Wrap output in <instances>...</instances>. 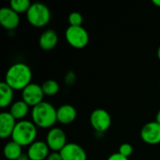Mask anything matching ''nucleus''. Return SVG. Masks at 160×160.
<instances>
[{
	"label": "nucleus",
	"instance_id": "obj_4",
	"mask_svg": "<svg viewBox=\"0 0 160 160\" xmlns=\"http://www.w3.org/2000/svg\"><path fill=\"white\" fill-rule=\"evenodd\" d=\"M26 18L28 22L33 26L43 27L51 20V11L43 3H33L26 12Z\"/></svg>",
	"mask_w": 160,
	"mask_h": 160
},
{
	"label": "nucleus",
	"instance_id": "obj_2",
	"mask_svg": "<svg viewBox=\"0 0 160 160\" xmlns=\"http://www.w3.org/2000/svg\"><path fill=\"white\" fill-rule=\"evenodd\" d=\"M31 114L33 123L41 128H50L57 121V110L47 101L33 107Z\"/></svg>",
	"mask_w": 160,
	"mask_h": 160
},
{
	"label": "nucleus",
	"instance_id": "obj_6",
	"mask_svg": "<svg viewBox=\"0 0 160 160\" xmlns=\"http://www.w3.org/2000/svg\"><path fill=\"white\" fill-rule=\"evenodd\" d=\"M90 123L98 132L107 131L112 125V117L104 109H96L90 115Z\"/></svg>",
	"mask_w": 160,
	"mask_h": 160
},
{
	"label": "nucleus",
	"instance_id": "obj_7",
	"mask_svg": "<svg viewBox=\"0 0 160 160\" xmlns=\"http://www.w3.org/2000/svg\"><path fill=\"white\" fill-rule=\"evenodd\" d=\"M22 100L26 104H28L30 107H35L43 101L42 99L44 97V93L41 85L31 82L22 90Z\"/></svg>",
	"mask_w": 160,
	"mask_h": 160
},
{
	"label": "nucleus",
	"instance_id": "obj_28",
	"mask_svg": "<svg viewBox=\"0 0 160 160\" xmlns=\"http://www.w3.org/2000/svg\"><path fill=\"white\" fill-rule=\"evenodd\" d=\"M158 59L160 60V46L158 47Z\"/></svg>",
	"mask_w": 160,
	"mask_h": 160
},
{
	"label": "nucleus",
	"instance_id": "obj_9",
	"mask_svg": "<svg viewBox=\"0 0 160 160\" xmlns=\"http://www.w3.org/2000/svg\"><path fill=\"white\" fill-rule=\"evenodd\" d=\"M141 138L147 144L156 145L160 143L159 124L155 121L144 125L141 130Z\"/></svg>",
	"mask_w": 160,
	"mask_h": 160
},
{
	"label": "nucleus",
	"instance_id": "obj_26",
	"mask_svg": "<svg viewBox=\"0 0 160 160\" xmlns=\"http://www.w3.org/2000/svg\"><path fill=\"white\" fill-rule=\"evenodd\" d=\"M156 122L158 123L160 125V110L158 111V112L157 113V116H156Z\"/></svg>",
	"mask_w": 160,
	"mask_h": 160
},
{
	"label": "nucleus",
	"instance_id": "obj_17",
	"mask_svg": "<svg viewBox=\"0 0 160 160\" xmlns=\"http://www.w3.org/2000/svg\"><path fill=\"white\" fill-rule=\"evenodd\" d=\"M4 155L5 158L8 160H17L22 155V146L15 142L11 141L8 142L4 147Z\"/></svg>",
	"mask_w": 160,
	"mask_h": 160
},
{
	"label": "nucleus",
	"instance_id": "obj_25",
	"mask_svg": "<svg viewBox=\"0 0 160 160\" xmlns=\"http://www.w3.org/2000/svg\"><path fill=\"white\" fill-rule=\"evenodd\" d=\"M17 160H30L29 159V158H28V156H27V154L25 155V154H22L19 158Z\"/></svg>",
	"mask_w": 160,
	"mask_h": 160
},
{
	"label": "nucleus",
	"instance_id": "obj_11",
	"mask_svg": "<svg viewBox=\"0 0 160 160\" xmlns=\"http://www.w3.org/2000/svg\"><path fill=\"white\" fill-rule=\"evenodd\" d=\"M19 14L11 8L4 7L0 9V23L4 28L8 30L15 29L19 25Z\"/></svg>",
	"mask_w": 160,
	"mask_h": 160
},
{
	"label": "nucleus",
	"instance_id": "obj_13",
	"mask_svg": "<svg viewBox=\"0 0 160 160\" xmlns=\"http://www.w3.org/2000/svg\"><path fill=\"white\" fill-rule=\"evenodd\" d=\"M16 124V119L10 112H2L0 114V137L2 139L11 137Z\"/></svg>",
	"mask_w": 160,
	"mask_h": 160
},
{
	"label": "nucleus",
	"instance_id": "obj_5",
	"mask_svg": "<svg viewBox=\"0 0 160 160\" xmlns=\"http://www.w3.org/2000/svg\"><path fill=\"white\" fill-rule=\"evenodd\" d=\"M65 37L68 44L76 49H82L89 42L88 32L82 26L69 25L66 30Z\"/></svg>",
	"mask_w": 160,
	"mask_h": 160
},
{
	"label": "nucleus",
	"instance_id": "obj_15",
	"mask_svg": "<svg viewBox=\"0 0 160 160\" xmlns=\"http://www.w3.org/2000/svg\"><path fill=\"white\" fill-rule=\"evenodd\" d=\"M58 42V35L53 29H47L39 37V46L45 51L52 50Z\"/></svg>",
	"mask_w": 160,
	"mask_h": 160
},
{
	"label": "nucleus",
	"instance_id": "obj_10",
	"mask_svg": "<svg viewBox=\"0 0 160 160\" xmlns=\"http://www.w3.org/2000/svg\"><path fill=\"white\" fill-rule=\"evenodd\" d=\"M63 160H86L87 155L85 150L75 142H68L60 151Z\"/></svg>",
	"mask_w": 160,
	"mask_h": 160
},
{
	"label": "nucleus",
	"instance_id": "obj_22",
	"mask_svg": "<svg viewBox=\"0 0 160 160\" xmlns=\"http://www.w3.org/2000/svg\"><path fill=\"white\" fill-rule=\"evenodd\" d=\"M118 153L121 154L122 156L126 157V158H128L132 155L133 153V147L131 144L129 143H123L119 146V149H118Z\"/></svg>",
	"mask_w": 160,
	"mask_h": 160
},
{
	"label": "nucleus",
	"instance_id": "obj_24",
	"mask_svg": "<svg viewBox=\"0 0 160 160\" xmlns=\"http://www.w3.org/2000/svg\"><path fill=\"white\" fill-rule=\"evenodd\" d=\"M47 160H63L62 159V157L60 155V152H52L51 153L48 158Z\"/></svg>",
	"mask_w": 160,
	"mask_h": 160
},
{
	"label": "nucleus",
	"instance_id": "obj_3",
	"mask_svg": "<svg viewBox=\"0 0 160 160\" xmlns=\"http://www.w3.org/2000/svg\"><path fill=\"white\" fill-rule=\"evenodd\" d=\"M38 134L37 126L26 120L20 121L16 124V127L11 135L12 141L22 146L31 145L36 142V137Z\"/></svg>",
	"mask_w": 160,
	"mask_h": 160
},
{
	"label": "nucleus",
	"instance_id": "obj_18",
	"mask_svg": "<svg viewBox=\"0 0 160 160\" xmlns=\"http://www.w3.org/2000/svg\"><path fill=\"white\" fill-rule=\"evenodd\" d=\"M29 105L26 104L23 100H19L14 102L10 107V114L15 119H22L25 117L29 112Z\"/></svg>",
	"mask_w": 160,
	"mask_h": 160
},
{
	"label": "nucleus",
	"instance_id": "obj_8",
	"mask_svg": "<svg viewBox=\"0 0 160 160\" xmlns=\"http://www.w3.org/2000/svg\"><path fill=\"white\" fill-rule=\"evenodd\" d=\"M46 143L53 152H60L67 145V136L64 130L58 128H52L47 134Z\"/></svg>",
	"mask_w": 160,
	"mask_h": 160
},
{
	"label": "nucleus",
	"instance_id": "obj_1",
	"mask_svg": "<svg viewBox=\"0 0 160 160\" xmlns=\"http://www.w3.org/2000/svg\"><path fill=\"white\" fill-rule=\"evenodd\" d=\"M32 70L24 63H15L6 73L5 82L13 90H23L31 83Z\"/></svg>",
	"mask_w": 160,
	"mask_h": 160
},
{
	"label": "nucleus",
	"instance_id": "obj_19",
	"mask_svg": "<svg viewBox=\"0 0 160 160\" xmlns=\"http://www.w3.org/2000/svg\"><path fill=\"white\" fill-rule=\"evenodd\" d=\"M44 95L46 96H54L59 91V84L54 80H47L41 85Z\"/></svg>",
	"mask_w": 160,
	"mask_h": 160
},
{
	"label": "nucleus",
	"instance_id": "obj_23",
	"mask_svg": "<svg viewBox=\"0 0 160 160\" xmlns=\"http://www.w3.org/2000/svg\"><path fill=\"white\" fill-rule=\"evenodd\" d=\"M107 160H129V159H128V158H126V157L122 156V155H121V154H119V153H114V154L111 155V156L108 158V159Z\"/></svg>",
	"mask_w": 160,
	"mask_h": 160
},
{
	"label": "nucleus",
	"instance_id": "obj_21",
	"mask_svg": "<svg viewBox=\"0 0 160 160\" xmlns=\"http://www.w3.org/2000/svg\"><path fill=\"white\" fill-rule=\"evenodd\" d=\"M82 22L83 17L78 11H73L68 15V22L71 26H82Z\"/></svg>",
	"mask_w": 160,
	"mask_h": 160
},
{
	"label": "nucleus",
	"instance_id": "obj_16",
	"mask_svg": "<svg viewBox=\"0 0 160 160\" xmlns=\"http://www.w3.org/2000/svg\"><path fill=\"white\" fill-rule=\"evenodd\" d=\"M13 99V89L6 82H0V107L6 108L11 104Z\"/></svg>",
	"mask_w": 160,
	"mask_h": 160
},
{
	"label": "nucleus",
	"instance_id": "obj_20",
	"mask_svg": "<svg viewBox=\"0 0 160 160\" xmlns=\"http://www.w3.org/2000/svg\"><path fill=\"white\" fill-rule=\"evenodd\" d=\"M31 3L29 0H11L10 8L16 11L18 14L22 12H27L29 8L31 7Z\"/></svg>",
	"mask_w": 160,
	"mask_h": 160
},
{
	"label": "nucleus",
	"instance_id": "obj_27",
	"mask_svg": "<svg viewBox=\"0 0 160 160\" xmlns=\"http://www.w3.org/2000/svg\"><path fill=\"white\" fill-rule=\"evenodd\" d=\"M153 3L158 6V7H160V0H153Z\"/></svg>",
	"mask_w": 160,
	"mask_h": 160
},
{
	"label": "nucleus",
	"instance_id": "obj_12",
	"mask_svg": "<svg viewBox=\"0 0 160 160\" xmlns=\"http://www.w3.org/2000/svg\"><path fill=\"white\" fill-rule=\"evenodd\" d=\"M49 150L50 148L45 142L36 141L29 146L27 156L30 160H44L50 155Z\"/></svg>",
	"mask_w": 160,
	"mask_h": 160
},
{
	"label": "nucleus",
	"instance_id": "obj_14",
	"mask_svg": "<svg viewBox=\"0 0 160 160\" xmlns=\"http://www.w3.org/2000/svg\"><path fill=\"white\" fill-rule=\"evenodd\" d=\"M76 117L77 111L70 104H64L57 109V121L63 125H68L74 122Z\"/></svg>",
	"mask_w": 160,
	"mask_h": 160
}]
</instances>
